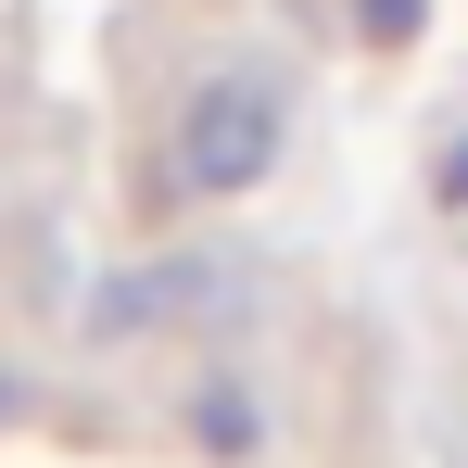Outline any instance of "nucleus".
Listing matches in <instances>:
<instances>
[{
	"label": "nucleus",
	"instance_id": "nucleus-2",
	"mask_svg": "<svg viewBox=\"0 0 468 468\" xmlns=\"http://www.w3.org/2000/svg\"><path fill=\"white\" fill-rule=\"evenodd\" d=\"M367 26H380V38H405V26H418V0H367Z\"/></svg>",
	"mask_w": 468,
	"mask_h": 468
},
{
	"label": "nucleus",
	"instance_id": "nucleus-3",
	"mask_svg": "<svg viewBox=\"0 0 468 468\" xmlns=\"http://www.w3.org/2000/svg\"><path fill=\"white\" fill-rule=\"evenodd\" d=\"M0 418H13V392H0Z\"/></svg>",
	"mask_w": 468,
	"mask_h": 468
},
{
	"label": "nucleus",
	"instance_id": "nucleus-1",
	"mask_svg": "<svg viewBox=\"0 0 468 468\" xmlns=\"http://www.w3.org/2000/svg\"><path fill=\"white\" fill-rule=\"evenodd\" d=\"M279 165V89L266 77H216L177 114V190H253Z\"/></svg>",
	"mask_w": 468,
	"mask_h": 468
}]
</instances>
